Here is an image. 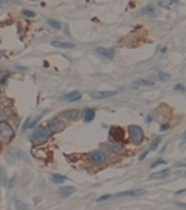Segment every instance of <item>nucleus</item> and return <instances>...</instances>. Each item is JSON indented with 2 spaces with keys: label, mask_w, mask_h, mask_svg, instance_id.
<instances>
[{
  "label": "nucleus",
  "mask_w": 186,
  "mask_h": 210,
  "mask_svg": "<svg viewBox=\"0 0 186 210\" xmlns=\"http://www.w3.org/2000/svg\"><path fill=\"white\" fill-rule=\"evenodd\" d=\"M39 121H41V116H38V118H35V119H34V121H32V122H30V126H28V129L35 128V126H36V123H38Z\"/></svg>",
  "instance_id": "26"
},
{
  "label": "nucleus",
  "mask_w": 186,
  "mask_h": 210,
  "mask_svg": "<svg viewBox=\"0 0 186 210\" xmlns=\"http://www.w3.org/2000/svg\"><path fill=\"white\" fill-rule=\"evenodd\" d=\"M50 179H52V182H55V183H63L67 178L63 177V175H59V174H52V175H50Z\"/></svg>",
  "instance_id": "18"
},
{
  "label": "nucleus",
  "mask_w": 186,
  "mask_h": 210,
  "mask_svg": "<svg viewBox=\"0 0 186 210\" xmlns=\"http://www.w3.org/2000/svg\"><path fill=\"white\" fill-rule=\"evenodd\" d=\"M173 90H175V91H181V92H185V87H183V84H176V86L173 87Z\"/></svg>",
  "instance_id": "29"
},
{
  "label": "nucleus",
  "mask_w": 186,
  "mask_h": 210,
  "mask_svg": "<svg viewBox=\"0 0 186 210\" xmlns=\"http://www.w3.org/2000/svg\"><path fill=\"white\" fill-rule=\"evenodd\" d=\"M165 50H167V48H165V46H159V48H158V52H161V53H162V52H165Z\"/></svg>",
  "instance_id": "38"
},
{
  "label": "nucleus",
  "mask_w": 186,
  "mask_h": 210,
  "mask_svg": "<svg viewBox=\"0 0 186 210\" xmlns=\"http://www.w3.org/2000/svg\"><path fill=\"white\" fill-rule=\"evenodd\" d=\"M23 14L25 17H35V13H34V11H30V10H24Z\"/></svg>",
  "instance_id": "31"
},
{
  "label": "nucleus",
  "mask_w": 186,
  "mask_h": 210,
  "mask_svg": "<svg viewBox=\"0 0 186 210\" xmlns=\"http://www.w3.org/2000/svg\"><path fill=\"white\" fill-rule=\"evenodd\" d=\"M11 116H14V111L11 108L6 106V108L0 111V122H3V121H6L7 118H11Z\"/></svg>",
  "instance_id": "12"
},
{
  "label": "nucleus",
  "mask_w": 186,
  "mask_h": 210,
  "mask_svg": "<svg viewBox=\"0 0 186 210\" xmlns=\"http://www.w3.org/2000/svg\"><path fill=\"white\" fill-rule=\"evenodd\" d=\"M80 98H81V92L80 91H72L66 94V95H63V100L67 101V102H73V101H77Z\"/></svg>",
  "instance_id": "10"
},
{
  "label": "nucleus",
  "mask_w": 186,
  "mask_h": 210,
  "mask_svg": "<svg viewBox=\"0 0 186 210\" xmlns=\"http://www.w3.org/2000/svg\"><path fill=\"white\" fill-rule=\"evenodd\" d=\"M147 154H148V151H144V153H143V154H141L140 157H139V160H140V161H143V160H144V158H145V157H147Z\"/></svg>",
  "instance_id": "36"
},
{
  "label": "nucleus",
  "mask_w": 186,
  "mask_h": 210,
  "mask_svg": "<svg viewBox=\"0 0 186 210\" xmlns=\"http://www.w3.org/2000/svg\"><path fill=\"white\" fill-rule=\"evenodd\" d=\"M112 95H116V91H94L91 92V98L94 100H102V98H108V97H112Z\"/></svg>",
  "instance_id": "8"
},
{
  "label": "nucleus",
  "mask_w": 186,
  "mask_h": 210,
  "mask_svg": "<svg viewBox=\"0 0 186 210\" xmlns=\"http://www.w3.org/2000/svg\"><path fill=\"white\" fill-rule=\"evenodd\" d=\"M3 179H4V172H3V168H0V185L3 182Z\"/></svg>",
  "instance_id": "35"
},
{
  "label": "nucleus",
  "mask_w": 186,
  "mask_h": 210,
  "mask_svg": "<svg viewBox=\"0 0 186 210\" xmlns=\"http://www.w3.org/2000/svg\"><path fill=\"white\" fill-rule=\"evenodd\" d=\"M159 142H161V137H155L154 140H153V143H151V144H150V150H151V151H153V150H155V149L158 147Z\"/></svg>",
  "instance_id": "21"
},
{
  "label": "nucleus",
  "mask_w": 186,
  "mask_h": 210,
  "mask_svg": "<svg viewBox=\"0 0 186 210\" xmlns=\"http://www.w3.org/2000/svg\"><path fill=\"white\" fill-rule=\"evenodd\" d=\"M144 193L143 189H136V191H125L120 192V193H116L115 196L116 197H125V196H141Z\"/></svg>",
  "instance_id": "9"
},
{
  "label": "nucleus",
  "mask_w": 186,
  "mask_h": 210,
  "mask_svg": "<svg viewBox=\"0 0 186 210\" xmlns=\"http://www.w3.org/2000/svg\"><path fill=\"white\" fill-rule=\"evenodd\" d=\"M106 160H108V155L105 154L104 151L97 150V151H94V153H91V161H92L94 164H97V165L104 164Z\"/></svg>",
  "instance_id": "4"
},
{
  "label": "nucleus",
  "mask_w": 186,
  "mask_h": 210,
  "mask_svg": "<svg viewBox=\"0 0 186 210\" xmlns=\"http://www.w3.org/2000/svg\"><path fill=\"white\" fill-rule=\"evenodd\" d=\"M109 136H111V139H114L116 143H120V142L123 140V136H125V133H123L122 128H111Z\"/></svg>",
  "instance_id": "7"
},
{
  "label": "nucleus",
  "mask_w": 186,
  "mask_h": 210,
  "mask_svg": "<svg viewBox=\"0 0 186 210\" xmlns=\"http://www.w3.org/2000/svg\"><path fill=\"white\" fill-rule=\"evenodd\" d=\"M165 129H168V125H162L161 126V130H165Z\"/></svg>",
  "instance_id": "39"
},
{
  "label": "nucleus",
  "mask_w": 186,
  "mask_h": 210,
  "mask_svg": "<svg viewBox=\"0 0 186 210\" xmlns=\"http://www.w3.org/2000/svg\"><path fill=\"white\" fill-rule=\"evenodd\" d=\"M16 183H17V177H11L10 181H9V188H10V189L16 188Z\"/></svg>",
  "instance_id": "25"
},
{
  "label": "nucleus",
  "mask_w": 186,
  "mask_h": 210,
  "mask_svg": "<svg viewBox=\"0 0 186 210\" xmlns=\"http://www.w3.org/2000/svg\"><path fill=\"white\" fill-rule=\"evenodd\" d=\"M63 128V122L60 121L59 118H55L52 121H49V123H48V130L52 133H56V132H60Z\"/></svg>",
  "instance_id": "5"
},
{
  "label": "nucleus",
  "mask_w": 186,
  "mask_h": 210,
  "mask_svg": "<svg viewBox=\"0 0 186 210\" xmlns=\"http://www.w3.org/2000/svg\"><path fill=\"white\" fill-rule=\"evenodd\" d=\"M56 48H63V49H73L74 48V42H60V41H52L50 42Z\"/></svg>",
  "instance_id": "11"
},
{
  "label": "nucleus",
  "mask_w": 186,
  "mask_h": 210,
  "mask_svg": "<svg viewBox=\"0 0 186 210\" xmlns=\"http://www.w3.org/2000/svg\"><path fill=\"white\" fill-rule=\"evenodd\" d=\"M129 133H130V139L134 144H140L144 139V133H143L140 126H136V125L129 126Z\"/></svg>",
  "instance_id": "2"
},
{
  "label": "nucleus",
  "mask_w": 186,
  "mask_h": 210,
  "mask_svg": "<svg viewBox=\"0 0 186 210\" xmlns=\"http://www.w3.org/2000/svg\"><path fill=\"white\" fill-rule=\"evenodd\" d=\"M14 136V130L7 122H0V139L3 142H9Z\"/></svg>",
  "instance_id": "3"
},
{
  "label": "nucleus",
  "mask_w": 186,
  "mask_h": 210,
  "mask_svg": "<svg viewBox=\"0 0 186 210\" xmlns=\"http://www.w3.org/2000/svg\"><path fill=\"white\" fill-rule=\"evenodd\" d=\"M74 188L73 186H63V188H60L59 189V195L60 196H63V197H67V196H70V195H73L74 193Z\"/></svg>",
  "instance_id": "14"
},
{
  "label": "nucleus",
  "mask_w": 186,
  "mask_h": 210,
  "mask_svg": "<svg viewBox=\"0 0 186 210\" xmlns=\"http://www.w3.org/2000/svg\"><path fill=\"white\" fill-rule=\"evenodd\" d=\"M21 157V151L18 149H11V150L7 153V160L9 161H14V160H18Z\"/></svg>",
  "instance_id": "13"
},
{
  "label": "nucleus",
  "mask_w": 186,
  "mask_h": 210,
  "mask_svg": "<svg viewBox=\"0 0 186 210\" xmlns=\"http://www.w3.org/2000/svg\"><path fill=\"white\" fill-rule=\"evenodd\" d=\"M161 164H164V165H165V161H164V160H158V161H155V163H153V164H151V168H155V167H158V165H161Z\"/></svg>",
  "instance_id": "33"
},
{
  "label": "nucleus",
  "mask_w": 186,
  "mask_h": 210,
  "mask_svg": "<svg viewBox=\"0 0 186 210\" xmlns=\"http://www.w3.org/2000/svg\"><path fill=\"white\" fill-rule=\"evenodd\" d=\"M175 167H185V163H179V161H178V163H175Z\"/></svg>",
  "instance_id": "37"
},
{
  "label": "nucleus",
  "mask_w": 186,
  "mask_h": 210,
  "mask_svg": "<svg viewBox=\"0 0 186 210\" xmlns=\"http://www.w3.org/2000/svg\"><path fill=\"white\" fill-rule=\"evenodd\" d=\"M95 53H97V55H100L101 58H104V59H108V60H111L112 58H114V55H115L114 49H108V48H102V46L97 48V49H95Z\"/></svg>",
  "instance_id": "6"
},
{
  "label": "nucleus",
  "mask_w": 186,
  "mask_h": 210,
  "mask_svg": "<svg viewBox=\"0 0 186 210\" xmlns=\"http://www.w3.org/2000/svg\"><path fill=\"white\" fill-rule=\"evenodd\" d=\"M158 4L162 6V7H171V6L173 4V1H159Z\"/></svg>",
  "instance_id": "32"
},
{
  "label": "nucleus",
  "mask_w": 186,
  "mask_h": 210,
  "mask_svg": "<svg viewBox=\"0 0 186 210\" xmlns=\"http://www.w3.org/2000/svg\"><path fill=\"white\" fill-rule=\"evenodd\" d=\"M168 174H169V169H162V171H159V172L151 174L150 178H151V179H161V178H165V177H167Z\"/></svg>",
  "instance_id": "17"
},
{
  "label": "nucleus",
  "mask_w": 186,
  "mask_h": 210,
  "mask_svg": "<svg viewBox=\"0 0 186 210\" xmlns=\"http://www.w3.org/2000/svg\"><path fill=\"white\" fill-rule=\"evenodd\" d=\"M154 11V6H147L144 10H141V14H147V13H153Z\"/></svg>",
  "instance_id": "27"
},
{
  "label": "nucleus",
  "mask_w": 186,
  "mask_h": 210,
  "mask_svg": "<svg viewBox=\"0 0 186 210\" xmlns=\"http://www.w3.org/2000/svg\"><path fill=\"white\" fill-rule=\"evenodd\" d=\"M7 77H9V73H1V77H0V84L3 86L7 81Z\"/></svg>",
  "instance_id": "28"
},
{
  "label": "nucleus",
  "mask_w": 186,
  "mask_h": 210,
  "mask_svg": "<svg viewBox=\"0 0 186 210\" xmlns=\"http://www.w3.org/2000/svg\"><path fill=\"white\" fill-rule=\"evenodd\" d=\"M30 121H31V119L28 118L27 121H25V123L23 125V129H24V130H27V129H28V126H30Z\"/></svg>",
  "instance_id": "34"
},
{
  "label": "nucleus",
  "mask_w": 186,
  "mask_h": 210,
  "mask_svg": "<svg viewBox=\"0 0 186 210\" xmlns=\"http://www.w3.org/2000/svg\"><path fill=\"white\" fill-rule=\"evenodd\" d=\"M66 115H67L70 119H73V121H74V119L78 118V109H72V111H69Z\"/></svg>",
  "instance_id": "20"
},
{
  "label": "nucleus",
  "mask_w": 186,
  "mask_h": 210,
  "mask_svg": "<svg viewBox=\"0 0 186 210\" xmlns=\"http://www.w3.org/2000/svg\"><path fill=\"white\" fill-rule=\"evenodd\" d=\"M49 135H50V132L46 128H38L34 132V135H32V137H31V140H32V143L34 144H44V143H46L48 142V139H49Z\"/></svg>",
  "instance_id": "1"
},
{
  "label": "nucleus",
  "mask_w": 186,
  "mask_h": 210,
  "mask_svg": "<svg viewBox=\"0 0 186 210\" xmlns=\"http://www.w3.org/2000/svg\"><path fill=\"white\" fill-rule=\"evenodd\" d=\"M108 199H111V195H104V196H101L97 199V202L98 203H101V202H105V200H108Z\"/></svg>",
  "instance_id": "30"
},
{
  "label": "nucleus",
  "mask_w": 186,
  "mask_h": 210,
  "mask_svg": "<svg viewBox=\"0 0 186 210\" xmlns=\"http://www.w3.org/2000/svg\"><path fill=\"white\" fill-rule=\"evenodd\" d=\"M120 150H122V144H120V143H116V144H114V146L111 147V151H112V153H119Z\"/></svg>",
  "instance_id": "24"
},
{
  "label": "nucleus",
  "mask_w": 186,
  "mask_h": 210,
  "mask_svg": "<svg viewBox=\"0 0 186 210\" xmlns=\"http://www.w3.org/2000/svg\"><path fill=\"white\" fill-rule=\"evenodd\" d=\"M134 84H136V86H141V87H154V81H153V80H144V78L136 80Z\"/></svg>",
  "instance_id": "16"
},
{
  "label": "nucleus",
  "mask_w": 186,
  "mask_h": 210,
  "mask_svg": "<svg viewBox=\"0 0 186 210\" xmlns=\"http://www.w3.org/2000/svg\"><path fill=\"white\" fill-rule=\"evenodd\" d=\"M95 118V109L94 108H88L84 111V121L86 122H92Z\"/></svg>",
  "instance_id": "15"
},
{
  "label": "nucleus",
  "mask_w": 186,
  "mask_h": 210,
  "mask_svg": "<svg viewBox=\"0 0 186 210\" xmlns=\"http://www.w3.org/2000/svg\"><path fill=\"white\" fill-rule=\"evenodd\" d=\"M48 24H49L52 28H55V30H62V24L58 23V21H55V20H48Z\"/></svg>",
  "instance_id": "19"
},
{
  "label": "nucleus",
  "mask_w": 186,
  "mask_h": 210,
  "mask_svg": "<svg viewBox=\"0 0 186 210\" xmlns=\"http://www.w3.org/2000/svg\"><path fill=\"white\" fill-rule=\"evenodd\" d=\"M158 78H159V80H161V81H168V80H169V78H171V77H169V74H168V73H164V72H159V73H158Z\"/></svg>",
  "instance_id": "23"
},
{
  "label": "nucleus",
  "mask_w": 186,
  "mask_h": 210,
  "mask_svg": "<svg viewBox=\"0 0 186 210\" xmlns=\"http://www.w3.org/2000/svg\"><path fill=\"white\" fill-rule=\"evenodd\" d=\"M16 206H17L18 210H28V206L24 205L21 200H18V199H16Z\"/></svg>",
  "instance_id": "22"
}]
</instances>
